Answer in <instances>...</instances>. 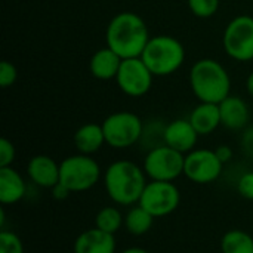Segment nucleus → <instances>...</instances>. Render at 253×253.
I'll use <instances>...</instances> for the list:
<instances>
[{
	"label": "nucleus",
	"instance_id": "f257e3e1",
	"mask_svg": "<svg viewBox=\"0 0 253 253\" xmlns=\"http://www.w3.org/2000/svg\"><path fill=\"white\" fill-rule=\"evenodd\" d=\"M148 42V30L144 21L130 12L119 13L107 28L108 47L122 59L141 56Z\"/></svg>",
	"mask_w": 253,
	"mask_h": 253
},
{
	"label": "nucleus",
	"instance_id": "f03ea898",
	"mask_svg": "<svg viewBox=\"0 0 253 253\" xmlns=\"http://www.w3.org/2000/svg\"><path fill=\"white\" fill-rule=\"evenodd\" d=\"M104 185L114 203L130 206L139 202L147 187V181L138 165L129 160H119L108 166L104 176Z\"/></svg>",
	"mask_w": 253,
	"mask_h": 253
},
{
	"label": "nucleus",
	"instance_id": "7ed1b4c3",
	"mask_svg": "<svg viewBox=\"0 0 253 253\" xmlns=\"http://www.w3.org/2000/svg\"><path fill=\"white\" fill-rule=\"evenodd\" d=\"M190 82L196 96L202 102L221 104L230 92V77L224 67L213 59H202L194 64Z\"/></svg>",
	"mask_w": 253,
	"mask_h": 253
},
{
	"label": "nucleus",
	"instance_id": "20e7f679",
	"mask_svg": "<svg viewBox=\"0 0 253 253\" xmlns=\"http://www.w3.org/2000/svg\"><path fill=\"white\" fill-rule=\"evenodd\" d=\"M184 56V47L176 39L169 36H157L147 43L141 59L153 76H168L181 67Z\"/></svg>",
	"mask_w": 253,
	"mask_h": 253
},
{
	"label": "nucleus",
	"instance_id": "39448f33",
	"mask_svg": "<svg viewBox=\"0 0 253 253\" xmlns=\"http://www.w3.org/2000/svg\"><path fill=\"white\" fill-rule=\"evenodd\" d=\"M99 165L87 154L67 157L59 165V182L71 193H83L95 187L99 181Z\"/></svg>",
	"mask_w": 253,
	"mask_h": 253
},
{
	"label": "nucleus",
	"instance_id": "423d86ee",
	"mask_svg": "<svg viewBox=\"0 0 253 253\" xmlns=\"http://www.w3.org/2000/svg\"><path fill=\"white\" fill-rule=\"evenodd\" d=\"M185 157L182 153L165 145L153 148L144 160V172L153 181L173 182L184 173Z\"/></svg>",
	"mask_w": 253,
	"mask_h": 253
},
{
	"label": "nucleus",
	"instance_id": "0eeeda50",
	"mask_svg": "<svg viewBox=\"0 0 253 253\" xmlns=\"http://www.w3.org/2000/svg\"><path fill=\"white\" fill-rule=\"evenodd\" d=\"M181 202V193L173 182L151 181L147 184L138 205L154 218L168 216L175 212Z\"/></svg>",
	"mask_w": 253,
	"mask_h": 253
},
{
	"label": "nucleus",
	"instance_id": "6e6552de",
	"mask_svg": "<svg viewBox=\"0 0 253 253\" xmlns=\"http://www.w3.org/2000/svg\"><path fill=\"white\" fill-rule=\"evenodd\" d=\"M105 142L113 148H127L142 135V123L132 113H116L102 123Z\"/></svg>",
	"mask_w": 253,
	"mask_h": 253
},
{
	"label": "nucleus",
	"instance_id": "1a4fd4ad",
	"mask_svg": "<svg viewBox=\"0 0 253 253\" xmlns=\"http://www.w3.org/2000/svg\"><path fill=\"white\" fill-rule=\"evenodd\" d=\"M224 47L227 53L237 61L253 59V18H234L224 34Z\"/></svg>",
	"mask_w": 253,
	"mask_h": 253
},
{
	"label": "nucleus",
	"instance_id": "9d476101",
	"mask_svg": "<svg viewBox=\"0 0 253 253\" xmlns=\"http://www.w3.org/2000/svg\"><path fill=\"white\" fill-rule=\"evenodd\" d=\"M222 166L215 151L196 150L185 156L184 175L196 184H211L219 178Z\"/></svg>",
	"mask_w": 253,
	"mask_h": 253
},
{
	"label": "nucleus",
	"instance_id": "9b49d317",
	"mask_svg": "<svg viewBox=\"0 0 253 253\" xmlns=\"http://www.w3.org/2000/svg\"><path fill=\"white\" fill-rule=\"evenodd\" d=\"M120 89L130 96H142L148 92L153 80V73L141 58L123 59L117 73Z\"/></svg>",
	"mask_w": 253,
	"mask_h": 253
},
{
	"label": "nucleus",
	"instance_id": "f8f14e48",
	"mask_svg": "<svg viewBox=\"0 0 253 253\" xmlns=\"http://www.w3.org/2000/svg\"><path fill=\"white\" fill-rule=\"evenodd\" d=\"M197 136L199 133L193 127L190 120H175L169 123L163 132L165 144L182 154L194 148L197 142Z\"/></svg>",
	"mask_w": 253,
	"mask_h": 253
},
{
	"label": "nucleus",
	"instance_id": "ddd939ff",
	"mask_svg": "<svg viewBox=\"0 0 253 253\" xmlns=\"http://www.w3.org/2000/svg\"><path fill=\"white\" fill-rule=\"evenodd\" d=\"M74 253H116V237L96 227L86 230L76 239Z\"/></svg>",
	"mask_w": 253,
	"mask_h": 253
},
{
	"label": "nucleus",
	"instance_id": "4468645a",
	"mask_svg": "<svg viewBox=\"0 0 253 253\" xmlns=\"http://www.w3.org/2000/svg\"><path fill=\"white\" fill-rule=\"evenodd\" d=\"M27 173L33 184L52 190L59 182V165L47 156H36L27 166Z\"/></svg>",
	"mask_w": 253,
	"mask_h": 253
},
{
	"label": "nucleus",
	"instance_id": "2eb2a0df",
	"mask_svg": "<svg viewBox=\"0 0 253 253\" xmlns=\"http://www.w3.org/2000/svg\"><path fill=\"white\" fill-rule=\"evenodd\" d=\"M27 187L15 169L10 166L0 168V203L1 205H15L21 202L25 196Z\"/></svg>",
	"mask_w": 253,
	"mask_h": 253
},
{
	"label": "nucleus",
	"instance_id": "dca6fc26",
	"mask_svg": "<svg viewBox=\"0 0 253 253\" xmlns=\"http://www.w3.org/2000/svg\"><path fill=\"white\" fill-rule=\"evenodd\" d=\"M219 105L221 123L228 129H243L249 122V108L246 102L236 96H227Z\"/></svg>",
	"mask_w": 253,
	"mask_h": 253
},
{
	"label": "nucleus",
	"instance_id": "f3484780",
	"mask_svg": "<svg viewBox=\"0 0 253 253\" xmlns=\"http://www.w3.org/2000/svg\"><path fill=\"white\" fill-rule=\"evenodd\" d=\"M190 123L199 135L212 133L221 123V113L218 104L203 102L194 108L190 116Z\"/></svg>",
	"mask_w": 253,
	"mask_h": 253
},
{
	"label": "nucleus",
	"instance_id": "a211bd4d",
	"mask_svg": "<svg viewBox=\"0 0 253 253\" xmlns=\"http://www.w3.org/2000/svg\"><path fill=\"white\" fill-rule=\"evenodd\" d=\"M122 61L123 59L113 49H101L90 59V71L95 77L107 80L117 76Z\"/></svg>",
	"mask_w": 253,
	"mask_h": 253
},
{
	"label": "nucleus",
	"instance_id": "6ab92c4d",
	"mask_svg": "<svg viewBox=\"0 0 253 253\" xmlns=\"http://www.w3.org/2000/svg\"><path fill=\"white\" fill-rule=\"evenodd\" d=\"M104 142H105L104 129L102 126H98V125H92V123L84 125L74 135V144L82 154L89 156L98 151Z\"/></svg>",
	"mask_w": 253,
	"mask_h": 253
},
{
	"label": "nucleus",
	"instance_id": "aec40b11",
	"mask_svg": "<svg viewBox=\"0 0 253 253\" xmlns=\"http://www.w3.org/2000/svg\"><path fill=\"white\" fill-rule=\"evenodd\" d=\"M154 216L147 212L144 208L139 205L136 208H132L126 216H125V228L132 234V236H144L147 234L153 224H154Z\"/></svg>",
	"mask_w": 253,
	"mask_h": 253
},
{
	"label": "nucleus",
	"instance_id": "412c9836",
	"mask_svg": "<svg viewBox=\"0 0 253 253\" xmlns=\"http://www.w3.org/2000/svg\"><path fill=\"white\" fill-rule=\"evenodd\" d=\"M222 253H253V237L243 230H231L221 239Z\"/></svg>",
	"mask_w": 253,
	"mask_h": 253
},
{
	"label": "nucleus",
	"instance_id": "4be33fe9",
	"mask_svg": "<svg viewBox=\"0 0 253 253\" xmlns=\"http://www.w3.org/2000/svg\"><path fill=\"white\" fill-rule=\"evenodd\" d=\"M122 225H125V218L117 208L107 206V208H102L96 213L95 227L105 231V233L116 234L122 228Z\"/></svg>",
	"mask_w": 253,
	"mask_h": 253
},
{
	"label": "nucleus",
	"instance_id": "5701e85b",
	"mask_svg": "<svg viewBox=\"0 0 253 253\" xmlns=\"http://www.w3.org/2000/svg\"><path fill=\"white\" fill-rule=\"evenodd\" d=\"M0 253H24V245L18 234L3 230L0 233Z\"/></svg>",
	"mask_w": 253,
	"mask_h": 253
},
{
	"label": "nucleus",
	"instance_id": "b1692460",
	"mask_svg": "<svg viewBox=\"0 0 253 253\" xmlns=\"http://www.w3.org/2000/svg\"><path fill=\"white\" fill-rule=\"evenodd\" d=\"M188 4L197 16L208 18L216 12L219 0H188Z\"/></svg>",
	"mask_w": 253,
	"mask_h": 253
},
{
	"label": "nucleus",
	"instance_id": "393cba45",
	"mask_svg": "<svg viewBox=\"0 0 253 253\" xmlns=\"http://www.w3.org/2000/svg\"><path fill=\"white\" fill-rule=\"evenodd\" d=\"M15 80H16V68L10 62L1 61L0 62V86L9 87L15 83Z\"/></svg>",
	"mask_w": 253,
	"mask_h": 253
},
{
	"label": "nucleus",
	"instance_id": "a878e982",
	"mask_svg": "<svg viewBox=\"0 0 253 253\" xmlns=\"http://www.w3.org/2000/svg\"><path fill=\"white\" fill-rule=\"evenodd\" d=\"M13 159H15V147H13V144L9 139L1 138L0 139V168L10 166Z\"/></svg>",
	"mask_w": 253,
	"mask_h": 253
},
{
	"label": "nucleus",
	"instance_id": "bb28decb",
	"mask_svg": "<svg viewBox=\"0 0 253 253\" xmlns=\"http://www.w3.org/2000/svg\"><path fill=\"white\" fill-rule=\"evenodd\" d=\"M237 191L243 199L253 200V172L242 175V178L237 182Z\"/></svg>",
	"mask_w": 253,
	"mask_h": 253
},
{
	"label": "nucleus",
	"instance_id": "cd10ccee",
	"mask_svg": "<svg viewBox=\"0 0 253 253\" xmlns=\"http://www.w3.org/2000/svg\"><path fill=\"white\" fill-rule=\"evenodd\" d=\"M70 194H71V191H70L65 185H62L61 182H58V184L52 188V196H53V199H56V200H65Z\"/></svg>",
	"mask_w": 253,
	"mask_h": 253
},
{
	"label": "nucleus",
	"instance_id": "c85d7f7f",
	"mask_svg": "<svg viewBox=\"0 0 253 253\" xmlns=\"http://www.w3.org/2000/svg\"><path fill=\"white\" fill-rule=\"evenodd\" d=\"M215 153H216L218 159H219L222 163H228V162L231 160V157H233V150H231L228 145H221V147H218V148L215 150Z\"/></svg>",
	"mask_w": 253,
	"mask_h": 253
},
{
	"label": "nucleus",
	"instance_id": "c756f323",
	"mask_svg": "<svg viewBox=\"0 0 253 253\" xmlns=\"http://www.w3.org/2000/svg\"><path fill=\"white\" fill-rule=\"evenodd\" d=\"M243 148L253 157V129H249L243 136Z\"/></svg>",
	"mask_w": 253,
	"mask_h": 253
},
{
	"label": "nucleus",
	"instance_id": "7c9ffc66",
	"mask_svg": "<svg viewBox=\"0 0 253 253\" xmlns=\"http://www.w3.org/2000/svg\"><path fill=\"white\" fill-rule=\"evenodd\" d=\"M120 253H148L145 249H141V248H129V249H126V251H123V252Z\"/></svg>",
	"mask_w": 253,
	"mask_h": 253
},
{
	"label": "nucleus",
	"instance_id": "2f4dec72",
	"mask_svg": "<svg viewBox=\"0 0 253 253\" xmlns=\"http://www.w3.org/2000/svg\"><path fill=\"white\" fill-rule=\"evenodd\" d=\"M248 89H249V93L253 96V73L248 79Z\"/></svg>",
	"mask_w": 253,
	"mask_h": 253
}]
</instances>
